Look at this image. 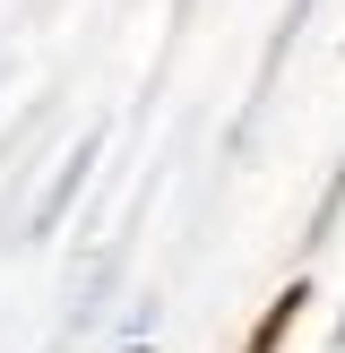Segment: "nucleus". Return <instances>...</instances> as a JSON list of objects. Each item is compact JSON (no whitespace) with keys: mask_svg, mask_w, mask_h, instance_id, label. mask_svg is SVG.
<instances>
[{"mask_svg":"<svg viewBox=\"0 0 345 353\" xmlns=\"http://www.w3.org/2000/svg\"><path fill=\"white\" fill-rule=\"evenodd\" d=\"M302 310H310V285H285V293H276V302L250 319L241 353H285V336H293V319H302Z\"/></svg>","mask_w":345,"mask_h":353,"instance_id":"1","label":"nucleus"}]
</instances>
